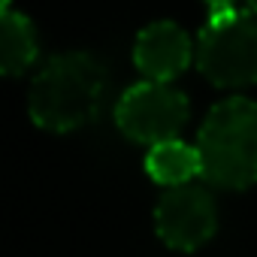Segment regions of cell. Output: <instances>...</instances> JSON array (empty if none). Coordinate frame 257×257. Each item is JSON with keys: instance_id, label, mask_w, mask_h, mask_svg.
<instances>
[{"instance_id": "cell-1", "label": "cell", "mask_w": 257, "mask_h": 257, "mask_svg": "<svg viewBox=\"0 0 257 257\" xmlns=\"http://www.w3.org/2000/svg\"><path fill=\"white\" fill-rule=\"evenodd\" d=\"M106 91V70L85 52L55 55L31 82L28 109L37 127L52 134L79 131L97 118Z\"/></svg>"}, {"instance_id": "cell-2", "label": "cell", "mask_w": 257, "mask_h": 257, "mask_svg": "<svg viewBox=\"0 0 257 257\" xmlns=\"http://www.w3.org/2000/svg\"><path fill=\"white\" fill-rule=\"evenodd\" d=\"M200 179L224 191L257 185V103L230 97L209 109L197 134Z\"/></svg>"}, {"instance_id": "cell-3", "label": "cell", "mask_w": 257, "mask_h": 257, "mask_svg": "<svg viewBox=\"0 0 257 257\" xmlns=\"http://www.w3.org/2000/svg\"><path fill=\"white\" fill-rule=\"evenodd\" d=\"M194 61L218 88H248L257 82V16L251 10L209 13L197 34Z\"/></svg>"}, {"instance_id": "cell-4", "label": "cell", "mask_w": 257, "mask_h": 257, "mask_svg": "<svg viewBox=\"0 0 257 257\" xmlns=\"http://www.w3.org/2000/svg\"><path fill=\"white\" fill-rule=\"evenodd\" d=\"M115 121L121 134L143 146H158L179 140L188 121V97L167 82H140L127 88L115 106Z\"/></svg>"}, {"instance_id": "cell-5", "label": "cell", "mask_w": 257, "mask_h": 257, "mask_svg": "<svg viewBox=\"0 0 257 257\" xmlns=\"http://www.w3.org/2000/svg\"><path fill=\"white\" fill-rule=\"evenodd\" d=\"M155 230H158V236H161V242L167 248H173V251H197L218 230L215 200L197 185L170 188L158 200Z\"/></svg>"}, {"instance_id": "cell-6", "label": "cell", "mask_w": 257, "mask_h": 257, "mask_svg": "<svg viewBox=\"0 0 257 257\" xmlns=\"http://www.w3.org/2000/svg\"><path fill=\"white\" fill-rule=\"evenodd\" d=\"M191 37L176 22H155L140 31L134 46V64L149 82H173L194 61Z\"/></svg>"}, {"instance_id": "cell-7", "label": "cell", "mask_w": 257, "mask_h": 257, "mask_svg": "<svg viewBox=\"0 0 257 257\" xmlns=\"http://www.w3.org/2000/svg\"><path fill=\"white\" fill-rule=\"evenodd\" d=\"M40 58L37 28L25 13L7 10L0 19V70L7 76H22Z\"/></svg>"}, {"instance_id": "cell-8", "label": "cell", "mask_w": 257, "mask_h": 257, "mask_svg": "<svg viewBox=\"0 0 257 257\" xmlns=\"http://www.w3.org/2000/svg\"><path fill=\"white\" fill-rule=\"evenodd\" d=\"M146 173L164 188H182L200 176V152L182 140L158 143L146 155Z\"/></svg>"}, {"instance_id": "cell-9", "label": "cell", "mask_w": 257, "mask_h": 257, "mask_svg": "<svg viewBox=\"0 0 257 257\" xmlns=\"http://www.w3.org/2000/svg\"><path fill=\"white\" fill-rule=\"evenodd\" d=\"M209 13H230V10H239V0H206Z\"/></svg>"}, {"instance_id": "cell-10", "label": "cell", "mask_w": 257, "mask_h": 257, "mask_svg": "<svg viewBox=\"0 0 257 257\" xmlns=\"http://www.w3.org/2000/svg\"><path fill=\"white\" fill-rule=\"evenodd\" d=\"M242 4H245V10H251L257 16V0H242Z\"/></svg>"}, {"instance_id": "cell-11", "label": "cell", "mask_w": 257, "mask_h": 257, "mask_svg": "<svg viewBox=\"0 0 257 257\" xmlns=\"http://www.w3.org/2000/svg\"><path fill=\"white\" fill-rule=\"evenodd\" d=\"M7 10H10V0H4V13H7Z\"/></svg>"}]
</instances>
